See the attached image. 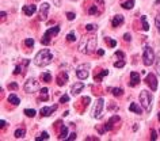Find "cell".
Wrapping results in <instances>:
<instances>
[{
    "label": "cell",
    "instance_id": "6da1fadb",
    "mask_svg": "<svg viewBox=\"0 0 160 141\" xmlns=\"http://www.w3.org/2000/svg\"><path fill=\"white\" fill-rule=\"evenodd\" d=\"M96 49V38L95 37H83L79 44V52L84 54H91Z\"/></svg>",
    "mask_w": 160,
    "mask_h": 141
},
{
    "label": "cell",
    "instance_id": "7a4b0ae2",
    "mask_svg": "<svg viewBox=\"0 0 160 141\" xmlns=\"http://www.w3.org/2000/svg\"><path fill=\"white\" fill-rule=\"evenodd\" d=\"M52 60H53V56H52L49 49H42V50L37 53L34 62H36L37 66H46L52 62Z\"/></svg>",
    "mask_w": 160,
    "mask_h": 141
},
{
    "label": "cell",
    "instance_id": "3957f363",
    "mask_svg": "<svg viewBox=\"0 0 160 141\" xmlns=\"http://www.w3.org/2000/svg\"><path fill=\"white\" fill-rule=\"evenodd\" d=\"M140 103L141 106L147 110V113L152 110V103H153V97H152V94L147 90H144L140 92Z\"/></svg>",
    "mask_w": 160,
    "mask_h": 141
},
{
    "label": "cell",
    "instance_id": "277c9868",
    "mask_svg": "<svg viewBox=\"0 0 160 141\" xmlns=\"http://www.w3.org/2000/svg\"><path fill=\"white\" fill-rule=\"evenodd\" d=\"M156 54L153 52V49L151 46H145L144 48V53H142V60H144V65L151 66L153 62H155Z\"/></svg>",
    "mask_w": 160,
    "mask_h": 141
},
{
    "label": "cell",
    "instance_id": "5b68a950",
    "mask_svg": "<svg viewBox=\"0 0 160 141\" xmlns=\"http://www.w3.org/2000/svg\"><path fill=\"white\" fill-rule=\"evenodd\" d=\"M103 107H105V101L103 98H99L96 99L95 105L92 107V117L96 119H101L103 117Z\"/></svg>",
    "mask_w": 160,
    "mask_h": 141
},
{
    "label": "cell",
    "instance_id": "8992f818",
    "mask_svg": "<svg viewBox=\"0 0 160 141\" xmlns=\"http://www.w3.org/2000/svg\"><path fill=\"white\" fill-rule=\"evenodd\" d=\"M60 33V26H53V27H50L49 30L46 31L44 34V37H42V40H41V42L44 45H48L50 42V38L52 37H56V35Z\"/></svg>",
    "mask_w": 160,
    "mask_h": 141
},
{
    "label": "cell",
    "instance_id": "52a82bcc",
    "mask_svg": "<svg viewBox=\"0 0 160 141\" xmlns=\"http://www.w3.org/2000/svg\"><path fill=\"white\" fill-rule=\"evenodd\" d=\"M25 91L27 94H33L40 90V81H37L36 79H27V81L25 83Z\"/></svg>",
    "mask_w": 160,
    "mask_h": 141
},
{
    "label": "cell",
    "instance_id": "ba28073f",
    "mask_svg": "<svg viewBox=\"0 0 160 141\" xmlns=\"http://www.w3.org/2000/svg\"><path fill=\"white\" fill-rule=\"evenodd\" d=\"M88 69H90V64H81V65L76 69V75H77V77H79L80 80H85L90 76Z\"/></svg>",
    "mask_w": 160,
    "mask_h": 141
},
{
    "label": "cell",
    "instance_id": "9c48e42d",
    "mask_svg": "<svg viewBox=\"0 0 160 141\" xmlns=\"http://www.w3.org/2000/svg\"><path fill=\"white\" fill-rule=\"evenodd\" d=\"M145 83L149 86L152 91H156L157 90V79H156V76L153 73H148L147 77H145Z\"/></svg>",
    "mask_w": 160,
    "mask_h": 141
},
{
    "label": "cell",
    "instance_id": "30bf717a",
    "mask_svg": "<svg viewBox=\"0 0 160 141\" xmlns=\"http://www.w3.org/2000/svg\"><path fill=\"white\" fill-rule=\"evenodd\" d=\"M48 14H49V4L48 3H42L40 7V11H38V16H40L41 21H45L46 16H48Z\"/></svg>",
    "mask_w": 160,
    "mask_h": 141
},
{
    "label": "cell",
    "instance_id": "8fae6325",
    "mask_svg": "<svg viewBox=\"0 0 160 141\" xmlns=\"http://www.w3.org/2000/svg\"><path fill=\"white\" fill-rule=\"evenodd\" d=\"M68 80H69V77H68V73L65 72V70H61V72H60V73L57 75V86H60V87L65 86Z\"/></svg>",
    "mask_w": 160,
    "mask_h": 141
},
{
    "label": "cell",
    "instance_id": "7c38bea8",
    "mask_svg": "<svg viewBox=\"0 0 160 141\" xmlns=\"http://www.w3.org/2000/svg\"><path fill=\"white\" fill-rule=\"evenodd\" d=\"M56 110H57V105H53V106H50V107H48V106H46V107H42L40 110V113L42 117H49V115H52Z\"/></svg>",
    "mask_w": 160,
    "mask_h": 141
},
{
    "label": "cell",
    "instance_id": "4fadbf2b",
    "mask_svg": "<svg viewBox=\"0 0 160 141\" xmlns=\"http://www.w3.org/2000/svg\"><path fill=\"white\" fill-rule=\"evenodd\" d=\"M83 88H84V84L81 83V81H79V83H73L71 86V92L73 94V95H77L79 92H81Z\"/></svg>",
    "mask_w": 160,
    "mask_h": 141
},
{
    "label": "cell",
    "instance_id": "5bb4252c",
    "mask_svg": "<svg viewBox=\"0 0 160 141\" xmlns=\"http://www.w3.org/2000/svg\"><path fill=\"white\" fill-rule=\"evenodd\" d=\"M138 83H140V75L136 73V72H132V73H130V83H129V86H130V87H136V86H138Z\"/></svg>",
    "mask_w": 160,
    "mask_h": 141
},
{
    "label": "cell",
    "instance_id": "9a60e30c",
    "mask_svg": "<svg viewBox=\"0 0 160 141\" xmlns=\"http://www.w3.org/2000/svg\"><path fill=\"white\" fill-rule=\"evenodd\" d=\"M36 11H37V7L34 4H29V5H25V7H23V14L27 15V16H31Z\"/></svg>",
    "mask_w": 160,
    "mask_h": 141
},
{
    "label": "cell",
    "instance_id": "2e32d148",
    "mask_svg": "<svg viewBox=\"0 0 160 141\" xmlns=\"http://www.w3.org/2000/svg\"><path fill=\"white\" fill-rule=\"evenodd\" d=\"M122 23H124V16H122V15H116V16L113 18V21H111V26L118 27V26H121Z\"/></svg>",
    "mask_w": 160,
    "mask_h": 141
},
{
    "label": "cell",
    "instance_id": "e0dca14e",
    "mask_svg": "<svg viewBox=\"0 0 160 141\" xmlns=\"http://www.w3.org/2000/svg\"><path fill=\"white\" fill-rule=\"evenodd\" d=\"M29 62H30L29 60H25V61H23V65H16V66H15V69H14V75H21V73L23 72L22 69H25V68L29 65Z\"/></svg>",
    "mask_w": 160,
    "mask_h": 141
},
{
    "label": "cell",
    "instance_id": "ac0fdd59",
    "mask_svg": "<svg viewBox=\"0 0 160 141\" xmlns=\"http://www.w3.org/2000/svg\"><path fill=\"white\" fill-rule=\"evenodd\" d=\"M7 101H8V103H11V105H14V106H18L19 103H21V99H19V98L16 97L15 94H11Z\"/></svg>",
    "mask_w": 160,
    "mask_h": 141
},
{
    "label": "cell",
    "instance_id": "d6986e66",
    "mask_svg": "<svg viewBox=\"0 0 160 141\" xmlns=\"http://www.w3.org/2000/svg\"><path fill=\"white\" fill-rule=\"evenodd\" d=\"M129 110L130 111H133V113H136V114H142V110H141V107L137 105V103H130L129 106Z\"/></svg>",
    "mask_w": 160,
    "mask_h": 141
},
{
    "label": "cell",
    "instance_id": "ffe728a7",
    "mask_svg": "<svg viewBox=\"0 0 160 141\" xmlns=\"http://www.w3.org/2000/svg\"><path fill=\"white\" fill-rule=\"evenodd\" d=\"M40 101H49V90L48 88H41Z\"/></svg>",
    "mask_w": 160,
    "mask_h": 141
},
{
    "label": "cell",
    "instance_id": "44dd1931",
    "mask_svg": "<svg viewBox=\"0 0 160 141\" xmlns=\"http://www.w3.org/2000/svg\"><path fill=\"white\" fill-rule=\"evenodd\" d=\"M68 136V128L67 126H61V133H60V136H58V140H65Z\"/></svg>",
    "mask_w": 160,
    "mask_h": 141
},
{
    "label": "cell",
    "instance_id": "7402d4cb",
    "mask_svg": "<svg viewBox=\"0 0 160 141\" xmlns=\"http://www.w3.org/2000/svg\"><path fill=\"white\" fill-rule=\"evenodd\" d=\"M41 80L45 83H49V81H52V75L49 72H44V73H41Z\"/></svg>",
    "mask_w": 160,
    "mask_h": 141
},
{
    "label": "cell",
    "instance_id": "603a6c76",
    "mask_svg": "<svg viewBox=\"0 0 160 141\" xmlns=\"http://www.w3.org/2000/svg\"><path fill=\"white\" fill-rule=\"evenodd\" d=\"M121 5H122V8H125V10H130L134 5V0H126V1H124Z\"/></svg>",
    "mask_w": 160,
    "mask_h": 141
},
{
    "label": "cell",
    "instance_id": "cb8c5ba5",
    "mask_svg": "<svg viewBox=\"0 0 160 141\" xmlns=\"http://www.w3.org/2000/svg\"><path fill=\"white\" fill-rule=\"evenodd\" d=\"M141 23H142V30H145V31L149 30V23H148L147 16H145V15H142V16H141Z\"/></svg>",
    "mask_w": 160,
    "mask_h": 141
},
{
    "label": "cell",
    "instance_id": "d4e9b609",
    "mask_svg": "<svg viewBox=\"0 0 160 141\" xmlns=\"http://www.w3.org/2000/svg\"><path fill=\"white\" fill-rule=\"evenodd\" d=\"M25 134H26V130H25V129H16L15 133H14V136L16 137V138H22Z\"/></svg>",
    "mask_w": 160,
    "mask_h": 141
},
{
    "label": "cell",
    "instance_id": "484cf974",
    "mask_svg": "<svg viewBox=\"0 0 160 141\" xmlns=\"http://www.w3.org/2000/svg\"><path fill=\"white\" fill-rule=\"evenodd\" d=\"M25 114H26L29 118H33V117H36L37 111L33 110V109H26V110H25Z\"/></svg>",
    "mask_w": 160,
    "mask_h": 141
},
{
    "label": "cell",
    "instance_id": "4316f807",
    "mask_svg": "<svg viewBox=\"0 0 160 141\" xmlns=\"http://www.w3.org/2000/svg\"><path fill=\"white\" fill-rule=\"evenodd\" d=\"M67 41L68 42H75L76 41V35H75V31H71L67 34Z\"/></svg>",
    "mask_w": 160,
    "mask_h": 141
},
{
    "label": "cell",
    "instance_id": "83f0119b",
    "mask_svg": "<svg viewBox=\"0 0 160 141\" xmlns=\"http://www.w3.org/2000/svg\"><path fill=\"white\" fill-rule=\"evenodd\" d=\"M105 41L107 42V45H109L110 48H114V46H117V41L116 40H111L110 37H106V38H105Z\"/></svg>",
    "mask_w": 160,
    "mask_h": 141
},
{
    "label": "cell",
    "instance_id": "f1b7e54d",
    "mask_svg": "<svg viewBox=\"0 0 160 141\" xmlns=\"http://www.w3.org/2000/svg\"><path fill=\"white\" fill-rule=\"evenodd\" d=\"M155 64H156V70H157V73L160 75V52H157V56L155 58Z\"/></svg>",
    "mask_w": 160,
    "mask_h": 141
},
{
    "label": "cell",
    "instance_id": "f546056e",
    "mask_svg": "<svg viewBox=\"0 0 160 141\" xmlns=\"http://www.w3.org/2000/svg\"><path fill=\"white\" fill-rule=\"evenodd\" d=\"M49 138V133H46V132H42L41 133V136L36 137V140L37 141H41V140H48Z\"/></svg>",
    "mask_w": 160,
    "mask_h": 141
},
{
    "label": "cell",
    "instance_id": "4dcf8cb0",
    "mask_svg": "<svg viewBox=\"0 0 160 141\" xmlns=\"http://www.w3.org/2000/svg\"><path fill=\"white\" fill-rule=\"evenodd\" d=\"M111 94H113L114 97H121V95L124 94V91H122L121 88H113V90H111Z\"/></svg>",
    "mask_w": 160,
    "mask_h": 141
},
{
    "label": "cell",
    "instance_id": "1f68e13d",
    "mask_svg": "<svg viewBox=\"0 0 160 141\" xmlns=\"http://www.w3.org/2000/svg\"><path fill=\"white\" fill-rule=\"evenodd\" d=\"M96 25H94V23H88V25H87V26H85V30L87 31H95L96 30Z\"/></svg>",
    "mask_w": 160,
    "mask_h": 141
},
{
    "label": "cell",
    "instance_id": "d6a6232c",
    "mask_svg": "<svg viewBox=\"0 0 160 141\" xmlns=\"http://www.w3.org/2000/svg\"><path fill=\"white\" fill-rule=\"evenodd\" d=\"M107 73H109V72H107V69L101 70V75H99V76H96V77H95V80H96V81H101V79H102L103 76H106Z\"/></svg>",
    "mask_w": 160,
    "mask_h": 141
},
{
    "label": "cell",
    "instance_id": "836d02e7",
    "mask_svg": "<svg viewBox=\"0 0 160 141\" xmlns=\"http://www.w3.org/2000/svg\"><path fill=\"white\" fill-rule=\"evenodd\" d=\"M88 14H90V15H95V14H98V8H96V5L90 7V8H88Z\"/></svg>",
    "mask_w": 160,
    "mask_h": 141
},
{
    "label": "cell",
    "instance_id": "e575fe53",
    "mask_svg": "<svg viewBox=\"0 0 160 141\" xmlns=\"http://www.w3.org/2000/svg\"><path fill=\"white\" fill-rule=\"evenodd\" d=\"M25 45L29 46V48H33V46H34V41H33V38H27V40L25 41Z\"/></svg>",
    "mask_w": 160,
    "mask_h": 141
},
{
    "label": "cell",
    "instance_id": "d590c367",
    "mask_svg": "<svg viewBox=\"0 0 160 141\" xmlns=\"http://www.w3.org/2000/svg\"><path fill=\"white\" fill-rule=\"evenodd\" d=\"M124 65H125V60H122V58H121L120 61L114 62V66H116V68H122Z\"/></svg>",
    "mask_w": 160,
    "mask_h": 141
},
{
    "label": "cell",
    "instance_id": "8d00e7d4",
    "mask_svg": "<svg viewBox=\"0 0 160 141\" xmlns=\"http://www.w3.org/2000/svg\"><path fill=\"white\" fill-rule=\"evenodd\" d=\"M68 101H69V95H67V94H65V95H62V97L60 98V103H67Z\"/></svg>",
    "mask_w": 160,
    "mask_h": 141
},
{
    "label": "cell",
    "instance_id": "74e56055",
    "mask_svg": "<svg viewBox=\"0 0 160 141\" xmlns=\"http://www.w3.org/2000/svg\"><path fill=\"white\" fill-rule=\"evenodd\" d=\"M155 25H156V29H157V31L160 33V15H157V16H156Z\"/></svg>",
    "mask_w": 160,
    "mask_h": 141
},
{
    "label": "cell",
    "instance_id": "f35d334b",
    "mask_svg": "<svg viewBox=\"0 0 160 141\" xmlns=\"http://www.w3.org/2000/svg\"><path fill=\"white\" fill-rule=\"evenodd\" d=\"M67 18H68V21H73L76 18L75 12H67Z\"/></svg>",
    "mask_w": 160,
    "mask_h": 141
},
{
    "label": "cell",
    "instance_id": "ab89813d",
    "mask_svg": "<svg viewBox=\"0 0 160 141\" xmlns=\"http://www.w3.org/2000/svg\"><path fill=\"white\" fill-rule=\"evenodd\" d=\"M124 40L126 41V42H130V41H132V37H130L129 33H126V34L124 35Z\"/></svg>",
    "mask_w": 160,
    "mask_h": 141
},
{
    "label": "cell",
    "instance_id": "60d3db41",
    "mask_svg": "<svg viewBox=\"0 0 160 141\" xmlns=\"http://www.w3.org/2000/svg\"><path fill=\"white\" fill-rule=\"evenodd\" d=\"M8 88H10V90H18V84H16V83H11V84H8Z\"/></svg>",
    "mask_w": 160,
    "mask_h": 141
},
{
    "label": "cell",
    "instance_id": "b9f144b4",
    "mask_svg": "<svg viewBox=\"0 0 160 141\" xmlns=\"http://www.w3.org/2000/svg\"><path fill=\"white\" fill-rule=\"evenodd\" d=\"M156 138H157V136H156V132H155V130H152V132H151V140L155 141Z\"/></svg>",
    "mask_w": 160,
    "mask_h": 141
},
{
    "label": "cell",
    "instance_id": "7bdbcfd3",
    "mask_svg": "<svg viewBox=\"0 0 160 141\" xmlns=\"http://www.w3.org/2000/svg\"><path fill=\"white\" fill-rule=\"evenodd\" d=\"M116 56H117V57H120V58H122V60H125V54L122 52H117Z\"/></svg>",
    "mask_w": 160,
    "mask_h": 141
},
{
    "label": "cell",
    "instance_id": "ee69618b",
    "mask_svg": "<svg viewBox=\"0 0 160 141\" xmlns=\"http://www.w3.org/2000/svg\"><path fill=\"white\" fill-rule=\"evenodd\" d=\"M153 5H155L157 10H160V0H155V3H153Z\"/></svg>",
    "mask_w": 160,
    "mask_h": 141
},
{
    "label": "cell",
    "instance_id": "f6af8a7d",
    "mask_svg": "<svg viewBox=\"0 0 160 141\" xmlns=\"http://www.w3.org/2000/svg\"><path fill=\"white\" fill-rule=\"evenodd\" d=\"M68 140H76V133H71L69 137H68Z\"/></svg>",
    "mask_w": 160,
    "mask_h": 141
},
{
    "label": "cell",
    "instance_id": "bcb514c9",
    "mask_svg": "<svg viewBox=\"0 0 160 141\" xmlns=\"http://www.w3.org/2000/svg\"><path fill=\"white\" fill-rule=\"evenodd\" d=\"M53 3L56 5H58V7H60V4H61V0H53Z\"/></svg>",
    "mask_w": 160,
    "mask_h": 141
},
{
    "label": "cell",
    "instance_id": "7dc6e473",
    "mask_svg": "<svg viewBox=\"0 0 160 141\" xmlns=\"http://www.w3.org/2000/svg\"><path fill=\"white\" fill-rule=\"evenodd\" d=\"M0 123H1V125H0V128H1V129L4 128V126H7V122H5V121H1Z\"/></svg>",
    "mask_w": 160,
    "mask_h": 141
},
{
    "label": "cell",
    "instance_id": "c3c4849f",
    "mask_svg": "<svg viewBox=\"0 0 160 141\" xmlns=\"http://www.w3.org/2000/svg\"><path fill=\"white\" fill-rule=\"evenodd\" d=\"M85 140H95V141H96V140H99V138H98V137H87Z\"/></svg>",
    "mask_w": 160,
    "mask_h": 141
},
{
    "label": "cell",
    "instance_id": "681fc988",
    "mask_svg": "<svg viewBox=\"0 0 160 141\" xmlns=\"http://www.w3.org/2000/svg\"><path fill=\"white\" fill-rule=\"evenodd\" d=\"M98 54H99V56H103V54H105V50H102V49H99V50H98Z\"/></svg>",
    "mask_w": 160,
    "mask_h": 141
},
{
    "label": "cell",
    "instance_id": "f907efd6",
    "mask_svg": "<svg viewBox=\"0 0 160 141\" xmlns=\"http://www.w3.org/2000/svg\"><path fill=\"white\" fill-rule=\"evenodd\" d=\"M96 1H98V3H103V0H96Z\"/></svg>",
    "mask_w": 160,
    "mask_h": 141
},
{
    "label": "cell",
    "instance_id": "816d5d0a",
    "mask_svg": "<svg viewBox=\"0 0 160 141\" xmlns=\"http://www.w3.org/2000/svg\"><path fill=\"white\" fill-rule=\"evenodd\" d=\"M157 117H159V119H160V113H157Z\"/></svg>",
    "mask_w": 160,
    "mask_h": 141
},
{
    "label": "cell",
    "instance_id": "f5cc1de1",
    "mask_svg": "<svg viewBox=\"0 0 160 141\" xmlns=\"http://www.w3.org/2000/svg\"><path fill=\"white\" fill-rule=\"evenodd\" d=\"M159 133H160V129H159Z\"/></svg>",
    "mask_w": 160,
    "mask_h": 141
}]
</instances>
